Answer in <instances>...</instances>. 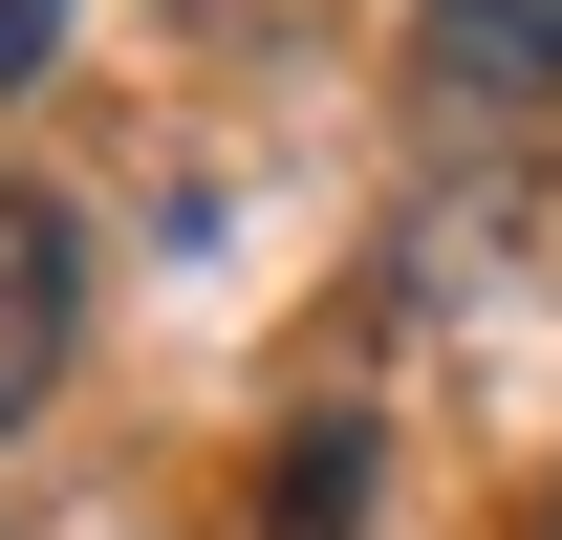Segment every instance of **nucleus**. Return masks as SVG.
Returning a JSON list of instances; mask_svg holds the SVG:
<instances>
[{
    "mask_svg": "<svg viewBox=\"0 0 562 540\" xmlns=\"http://www.w3.org/2000/svg\"><path fill=\"white\" fill-rule=\"evenodd\" d=\"M44 44H66V0H0V87H44Z\"/></svg>",
    "mask_w": 562,
    "mask_h": 540,
    "instance_id": "4",
    "label": "nucleus"
},
{
    "mask_svg": "<svg viewBox=\"0 0 562 540\" xmlns=\"http://www.w3.org/2000/svg\"><path fill=\"white\" fill-rule=\"evenodd\" d=\"M66 346H87V216L0 173V432H44V390H66Z\"/></svg>",
    "mask_w": 562,
    "mask_h": 540,
    "instance_id": "1",
    "label": "nucleus"
},
{
    "mask_svg": "<svg viewBox=\"0 0 562 540\" xmlns=\"http://www.w3.org/2000/svg\"><path fill=\"white\" fill-rule=\"evenodd\" d=\"M432 109H562V0H412Z\"/></svg>",
    "mask_w": 562,
    "mask_h": 540,
    "instance_id": "2",
    "label": "nucleus"
},
{
    "mask_svg": "<svg viewBox=\"0 0 562 540\" xmlns=\"http://www.w3.org/2000/svg\"><path fill=\"white\" fill-rule=\"evenodd\" d=\"M260 540H368V410H303V432H281Z\"/></svg>",
    "mask_w": 562,
    "mask_h": 540,
    "instance_id": "3",
    "label": "nucleus"
},
{
    "mask_svg": "<svg viewBox=\"0 0 562 540\" xmlns=\"http://www.w3.org/2000/svg\"><path fill=\"white\" fill-rule=\"evenodd\" d=\"M541 540H562V497H541Z\"/></svg>",
    "mask_w": 562,
    "mask_h": 540,
    "instance_id": "5",
    "label": "nucleus"
}]
</instances>
